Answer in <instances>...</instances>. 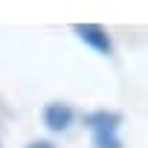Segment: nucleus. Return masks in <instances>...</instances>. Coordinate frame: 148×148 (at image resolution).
I'll return each instance as SVG.
<instances>
[{
  "label": "nucleus",
  "instance_id": "2",
  "mask_svg": "<svg viewBox=\"0 0 148 148\" xmlns=\"http://www.w3.org/2000/svg\"><path fill=\"white\" fill-rule=\"evenodd\" d=\"M73 29H76V35H79L87 47H93V49L102 52V55H110L113 41H110V35H108L105 26H99V23H76Z\"/></svg>",
  "mask_w": 148,
  "mask_h": 148
},
{
  "label": "nucleus",
  "instance_id": "4",
  "mask_svg": "<svg viewBox=\"0 0 148 148\" xmlns=\"http://www.w3.org/2000/svg\"><path fill=\"white\" fill-rule=\"evenodd\" d=\"M29 148H55V145H49V142H32Z\"/></svg>",
  "mask_w": 148,
  "mask_h": 148
},
{
  "label": "nucleus",
  "instance_id": "1",
  "mask_svg": "<svg viewBox=\"0 0 148 148\" xmlns=\"http://www.w3.org/2000/svg\"><path fill=\"white\" fill-rule=\"evenodd\" d=\"M87 125H90V131H93L96 148H122V142H119V136H116L119 113H108V110L90 113V116H87Z\"/></svg>",
  "mask_w": 148,
  "mask_h": 148
},
{
  "label": "nucleus",
  "instance_id": "3",
  "mask_svg": "<svg viewBox=\"0 0 148 148\" xmlns=\"http://www.w3.org/2000/svg\"><path fill=\"white\" fill-rule=\"evenodd\" d=\"M44 125L49 131H67L73 125V108L64 102H52L44 108Z\"/></svg>",
  "mask_w": 148,
  "mask_h": 148
}]
</instances>
